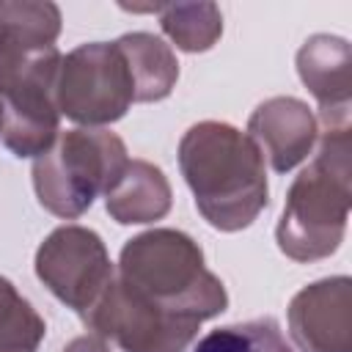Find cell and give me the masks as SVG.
Returning a JSON list of instances; mask_svg holds the SVG:
<instances>
[{
    "instance_id": "1",
    "label": "cell",
    "mask_w": 352,
    "mask_h": 352,
    "mask_svg": "<svg viewBox=\"0 0 352 352\" xmlns=\"http://www.w3.org/2000/svg\"><path fill=\"white\" fill-rule=\"evenodd\" d=\"M349 110L322 113L314 160L292 182L275 239L292 261H319L338 250L349 220L352 176Z\"/></svg>"
},
{
    "instance_id": "2",
    "label": "cell",
    "mask_w": 352,
    "mask_h": 352,
    "mask_svg": "<svg viewBox=\"0 0 352 352\" xmlns=\"http://www.w3.org/2000/svg\"><path fill=\"white\" fill-rule=\"evenodd\" d=\"M179 168L195 209L217 231H242L267 206L264 157L231 124H192L179 140Z\"/></svg>"
},
{
    "instance_id": "3",
    "label": "cell",
    "mask_w": 352,
    "mask_h": 352,
    "mask_svg": "<svg viewBox=\"0 0 352 352\" xmlns=\"http://www.w3.org/2000/svg\"><path fill=\"white\" fill-rule=\"evenodd\" d=\"M116 278L143 302L192 322H206L228 308L226 286L206 270L204 250L176 228L132 236L121 248Z\"/></svg>"
},
{
    "instance_id": "4",
    "label": "cell",
    "mask_w": 352,
    "mask_h": 352,
    "mask_svg": "<svg viewBox=\"0 0 352 352\" xmlns=\"http://www.w3.org/2000/svg\"><path fill=\"white\" fill-rule=\"evenodd\" d=\"M126 146L107 129H69L33 162V190L38 204L63 220L91 209L126 168Z\"/></svg>"
},
{
    "instance_id": "5",
    "label": "cell",
    "mask_w": 352,
    "mask_h": 352,
    "mask_svg": "<svg viewBox=\"0 0 352 352\" xmlns=\"http://www.w3.org/2000/svg\"><path fill=\"white\" fill-rule=\"evenodd\" d=\"M58 110L91 126L118 121L135 102V80L116 41H91L60 58L55 77Z\"/></svg>"
},
{
    "instance_id": "6",
    "label": "cell",
    "mask_w": 352,
    "mask_h": 352,
    "mask_svg": "<svg viewBox=\"0 0 352 352\" xmlns=\"http://www.w3.org/2000/svg\"><path fill=\"white\" fill-rule=\"evenodd\" d=\"M60 66L58 47L33 52L6 80H0L3 143L14 157H38L58 138L55 77Z\"/></svg>"
},
{
    "instance_id": "7",
    "label": "cell",
    "mask_w": 352,
    "mask_h": 352,
    "mask_svg": "<svg viewBox=\"0 0 352 352\" xmlns=\"http://www.w3.org/2000/svg\"><path fill=\"white\" fill-rule=\"evenodd\" d=\"M36 275L63 305L85 316L110 286L116 267L96 231L60 226L38 245Z\"/></svg>"
},
{
    "instance_id": "8",
    "label": "cell",
    "mask_w": 352,
    "mask_h": 352,
    "mask_svg": "<svg viewBox=\"0 0 352 352\" xmlns=\"http://www.w3.org/2000/svg\"><path fill=\"white\" fill-rule=\"evenodd\" d=\"M82 322L94 336L113 341L121 352H184L201 327V322L143 302L116 275Z\"/></svg>"
},
{
    "instance_id": "9",
    "label": "cell",
    "mask_w": 352,
    "mask_h": 352,
    "mask_svg": "<svg viewBox=\"0 0 352 352\" xmlns=\"http://www.w3.org/2000/svg\"><path fill=\"white\" fill-rule=\"evenodd\" d=\"M289 330L302 352H352V280H316L289 302Z\"/></svg>"
},
{
    "instance_id": "10",
    "label": "cell",
    "mask_w": 352,
    "mask_h": 352,
    "mask_svg": "<svg viewBox=\"0 0 352 352\" xmlns=\"http://www.w3.org/2000/svg\"><path fill=\"white\" fill-rule=\"evenodd\" d=\"M248 138L270 160L272 170L289 173L297 168L319 140V121L311 107L294 96H272L261 102L248 118Z\"/></svg>"
},
{
    "instance_id": "11",
    "label": "cell",
    "mask_w": 352,
    "mask_h": 352,
    "mask_svg": "<svg viewBox=\"0 0 352 352\" xmlns=\"http://www.w3.org/2000/svg\"><path fill=\"white\" fill-rule=\"evenodd\" d=\"M60 36V8L41 0H0V80H6L33 52L55 47Z\"/></svg>"
},
{
    "instance_id": "12",
    "label": "cell",
    "mask_w": 352,
    "mask_h": 352,
    "mask_svg": "<svg viewBox=\"0 0 352 352\" xmlns=\"http://www.w3.org/2000/svg\"><path fill=\"white\" fill-rule=\"evenodd\" d=\"M352 58L341 36L316 33L297 50V74L314 94L322 113L349 110L352 96Z\"/></svg>"
},
{
    "instance_id": "13",
    "label": "cell",
    "mask_w": 352,
    "mask_h": 352,
    "mask_svg": "<svg viewBox=\"0 0 352 352\" xmlns=\"http://www.w3.org/2000/svg\"><path fill=\"white\" fill-rule=\"evenodd\" d=\"M170 184L157 165L129 160L116 184L107 190L104 209L121 226H143L162 220L170 212Z\"/></svg>"
},
{
    "instance_id": "14",
    "label": "cell",
    "mask_w": 352,
    "mask_h": 352,
    "mask_svg": "<svg viewBox=\"0 0 352 352\" xmlns=\"http://www.w3.org/2000/svg\"><path fill=\"white\" fill-rule=\"evenodd\" d=\"M124 52L132 80H135V102H160L165 99L179 80V60L173 50L154 33H124L116 38Z\"/></svg>"
},
{
    "instance_id": "15",
    "label": "cell",
    "mask_w": 352,
    "mask_h": 352,
    "mask_svg": "<svg viewBox=\"0 0 352 352\" xmlns=\"http://www.w3.org/2000/svg\"><path fill=\"white\" fill-rule=\"evenodd\" d=\"M126 11L157 14L168 38L184 52H206L223 33V14L214 3H157V6H124Z\"/></svg>"
},
{
    "instance_id": "16",
    "label": "cell",
    "mask_w": 352,
    "mask_h": 352,
    "mask_svg": "<svg viewBox=\"0 0 352 352\" xmlns=\"http://www.w3.org/2000/svg\"><path fill=\"white\" fill-rule=\"evenodd\" d=\"M44 333L41 314L0 275V352H38Z\"/></svg>"
},
{
    "instance_id": "17",
    "label": "cell",
    "mask_w": 352,
    "mask_h": 352,
    "mask_svg": "<svg viewBox=\"0 0 352 352\" xmlns=\"http://www.w3.org/2000/svg\"><path fill=\"white\" fill-rule=\"evenodd\" d=\"M190 352H294L272 316L217 327L198 338Z\"/></svg>"
},
{
    "instance_id": "18",
    "label": "cell",
    "mask_w": 352,
    "mask_h": 352,
    "mask_svg": "<svg viewBox=\"0 0 352 352\" xmlns=\"http://www.w3.org/2000/svg\"><path fill=\"white\" fill-rule=\"evenodd\" d=\"M63 352H110V346L99 336L88 333V336H77L74 341H69L63 346Z\"/></svg>"
},
{
    "instance_id": "19",
    "label": "cell",
    "mask_w": 352,
    "mask_h": 352,
    "mask_svg": "<svg viewBox=\"0 0 352 352\" xmlns=\"http://www.w3.org/2000/svg\"><path fill=\"white\" fill-rule=\"evenodd\" d=\"M0 135H3V102H0Z\"/></svg>"
}]
</instances>
